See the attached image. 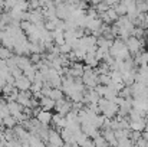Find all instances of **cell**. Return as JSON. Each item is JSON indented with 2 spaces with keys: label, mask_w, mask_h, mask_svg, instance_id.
<instances>
[{
  "label": "cell",
  "mask_w": 148,
  "mask_h": 147,
  "mask_svg": "<svg viewBox=\"0 0 148 147\" xmlns=\"http://www.w3.org/2000/svg\"><path fill=\"white\" fill-rule=\"evenodd\" d=\"M125 45H127V48L130 50V53H140L143 42H141V39H138L135 36H131V38H128L125 41Z\"/></svg>",
  "instance_id": "1"
},
{
  "label": "cell",
  "mask_w": 148,
  "mask_h": 147,
  "mask_svg": "<svg viewBox=\"0 0 148 147\" xmlns=\"http://www.w3.org/2000/svg\"><path fill=\"white\" fill-rule=\"evenodd\" d=\"M48 139H49V144L52 147H62V136L58 131H53V130L49 131Z\"/></svg>",
  "instance_id": "2"
},
{
  "label": "cell",
  "mask_w": 148,
  "mask_h": 147,
  "mask_svg": "<svg viewBox=\"0 0 148 147\" xmlns=\"http://www.w3.org/2000/svg\"><path fill=\"white\" fill-rule=\"evenodd\" d=\"M14 85H16L22 92H25V91L30 87V81H29V78H27V77L22 75V77H19V78H16V79H14Z\"/></svg>",
  "instance_id": "3"
},
{
  "label": "cell",
  "mask_w": 148,
  "mask_h": 147,
  "mask_svg": "<svg viewBox=\"0 0 148 147\" xmlns=\"http://www.w3.org/2000/svg\"><path fill=\"white\" fill-rule=\"evenodd\" d=\"M52 120H53V117H52V114H50L49 111L42 110V111L38 112V121H39L42 126H48Z\"/></svg>",
  "instance_id": "4"
},
{
  "label": "cell",
  "mask_w": 148,
  "mask_h": 147,
  "mask_svg": "<svg viewBox=\"0 0 148 147\" xmlns=\"http://www.w3.org/2000/svg\"><path fill=\"white\" fill-rule=\"evenodd\" d=\"M55 105H56V102L49 97H42L40 98V107H42V110H45V111H49L52 108H55Z\"/></svg>",
  "instance_id": "5"
},
{
  "label": "cell",
  "mask_w": 148,
  "mask_h": 147,
  "mask_svg": "<svg viewBox=\"0 0 148 147\" xmlns=\"http://www.w3.org/2000/svg\"><path fill=\"white\" fill-rule=\"evenodd\" d=\"M147 46H148V35H147Z\"/></svg>",
  "instance_id": "6"
}]
</instances>
